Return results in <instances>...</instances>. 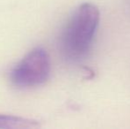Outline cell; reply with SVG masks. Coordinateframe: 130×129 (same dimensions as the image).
<instances>
[{
  "mask_svg": "<svg viewBox=\"0 0 130 129\" xmlns=\"http://www.w3.org/2000/svg\"><path fill=\"white\" fill-rule=\"evenodd\" d=\"M100 21L98 7L83 3L74 11L59 38L62 55L69 61H79L89 51Z\"/></svg>",
  "mask_w": 130,
  "mask_h": 129,
  "instance_id": "obj_1",
  "label": "cell"
},
{
  "mask_svg": "<svg viewBox=\"0 0 130 129\" xmlns=\"http://www.w3.org/2000/svg\"><path fill=\"white\" fill-rule=\"evenodd\" d=\"M51 73V59L42 47H36L22 58L10 72V80L21 88H35L47 81Z\"/></svg>",
  "mask_w": 130,
  "mask_h": 129,
  "instance_id": "obj_2",
  "label": "cell"
},
{
  "mask_svg": "<svg viewBox=\"0 0 130 129\" xmlns=\"http://www.w3.org/2000/svg\"><path fill=\"white\" fill-rule=\"evenodd\" d=\"M40 126L38 121L18 116L0 114V128L2 129H31Z\"/></svg>",
  "mask_w": 130,
  "mask_h": 129,
  "instance_id": "obj_3",
  "label": "cell"
}]
</instances>
